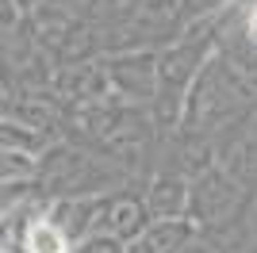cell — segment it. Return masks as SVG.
<instances>
[{"instance_id": "obj_1", "label": "cell", "mask_w": 257, "mask_h": 253, "mask_svg": "<svg viewBox=\"0 0 257 253\" xmlns=\"http://www.w3.org/2000/svg\"><path fill=\"white\" fill-rule=\"evenodd\" d=\"M31 249L35 253H62V238L54 230H46V226H35L31 230Z\"/></svg>"}]
</instances>
